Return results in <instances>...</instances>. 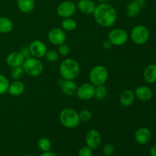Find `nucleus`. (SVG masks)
Returning <instances> with one entry per match:
<instances>
[{"instance_id": "nucleus-23", "label": "nucleus", "mask_w": 156, "mask_h": 156, "mask_svg": "<svg viewBox=\"0 0 156 156\" xmlns=\"http://www.w3.org/2000/svg\"><path fill=\"white\" fill-rule=\"evenodd\" d=\"M14 24L12 20L6 17H0V33L8 34L13 30Z\"/></svg>"}, {"instance_id": "nucleus-29", "label": "nucleus", "mask_w": 156, "mask_h": 156, "mask_svg": "<svg viewBox=\"0 0 156 156\" xmlns=\"http://www.w3.org/2000/svg\"><path fill=\"white\" fill-rule=\"evenodd\" d=\"M12 69L11 71V76H12V79L14 80H20L24 74V71L23 69L22 66L15 67V68Z\"/></svg>"}, {"instance_id": "nucleus-18", "label": "nucleus", "mask_w": 156, "mask_h": 156, "mask_svg": "<svg viewBox=\"0 0 156 156\" xmlns=\"http://www.w3.org/2000/svg\"><path fill=\"white\" fill-rule=\"evenodd\" d=\"M62 91L67 97H71L76 94L78 86L74 80H64L61 84Z\"/></svg>"}, {"instance_id": "nucleus-14", "label": "nucleus", "mask_w": 156, "mask_h": 156, "mask_svg": "<svg viewBox=\"0 0 156 156\" xmlns=\"http://www.w3.org/2000/svg\"><path fill=\"white\" fill-rule=\"evenodd\" d=\"M152 138V133L147 127H140L136 131L135 140L138 144L146 145L150 141Z\"/></svg>"}, {"instance_id": "nucleus-30", "label": "nucleus", "mask_w": 156, "mask_h": 156, "mask_svg": "<svg viewBox=\"0 0 156 156\" xmlns=\"http://www.w3.org/2000/svg\"><path fill=\"white\" fill-rule=\"evenodd\" d=\"M44 57H46V59H47V61L50 62H55L56 61H58L59 57V54L57 51L56 50H47V52L46 53V55Z\"/></svg>"}, {"instance_id": "nucleus-34", "label": "nucleus", "mask_w": 156, "mask_h": 156, "mask_svg": "<svg viewBox=\"0 0 156 156\" xmlns=\"http://www.w3.org/2000/svg\"><path fill=\"white\" fill-rule=\"evenodd\" d=\"M20 52H21V54H22L23 56L25 57V59H27V58L31 56L28 47H22L21 48V50H20Z\"/></svg>"}, {"instance_id": "nucleus-1", "label": "nucleus", "mask_w": 156, "mask_h": 156, "mask_svg": "<svg viewBox=\"0 0 156 156\" xmlns=\"http://www.w3.org/2000/svg\"><path fill=\"white\" fill-rule=\"evenodd\" d=\"M93 15L96 23L104 27H109L114 25L117 17L116 9L108 3H101L96 5Z\"/></svg>"}, {"instance_id": "nucleus-38", "label": "nucleus", "mask_w": 156, "mask_h": 156, "mask_svg": "<svg viewBox=\"0 0 156 156\" xmlns=\"http://www.w3.org/2000/svg\"><path fill=\"white\" fill-rule=\"evenodd\" d=\"M24 156H32L31 155H24Z\"/></svg>"}, {"instance_id": "nucleus-40", "label": "nucleus", "mask_w": 156, "mask_h": 156, "mask_svg": "<svg viewBox=\"0 0 156 156\" xmlns=\"http://www.w3.org/2000/svg\"><path fill=\"white\" fill-rule=\"evenodd\" d=\"M111 1H114V0H111Z\"/></svg>"}, {"instance_id": "nucleus-2", "label": "nucleus", "mask_w": 156, "mask_h": 156, "mask_svg": "<svg viewBox=\"0 0 156 156\" xmlns=\"http://www.w3.org/2000/svg\"><path fill=\"white\" fill-rule=\"evenodd\" d=\"M59 74L64 80H74L80 73V66L74 59L68 58L62 61L59 68Z\"/></svg>"}, {"instance_id": "nucleus-17", "label": "nucleus", "mask_w": 156, "mask_h": 156, "mask_svg": "<svg viewBox=\"0 0 156 156\" xmlns=\"http://www.w3.org/2000/svg\"><path fill=\"white\" fill-rule=\"evenodd\" d=\"M25 90V85L21 80H15L9 84L8 93L14 97L21 95Z\"/></svg>"}, {"instance_id": "nucleus-36", "label": "nucleus", "mask_w": 156, "mask_h": 156, "mask_svg": "<svg viewBox=\"0 0 156 156\" xmlns=\"http://www.w3.org/2000/svg\"><path fill=\"white\" fill-rule=\"evenodd\" d=\"M40 156H57L54 152H50V151H48V152H43Z\"/></svg>"}, {"instance_id": "nucleus-27", "label": "nucleus", "mask_w": 156, "mask_h": 156, "mask_svg": "<svg viewBox=\"0 0 156 156\" xmlns=\"http://www.w3.org/2000/svg\"><path fill=\"white\" fill-rule=\"evenodd\" d=\"M9 81L3 75L0 74V95L8 92L9 87Z\"/></svg>"}, {"instance_id": "nucleus-13", "label": "nucleus", "mask_w": 156, "mask_h": 156, "mask_svg": "<svg viewBox=\"0 0 156 156\" xmlns=\"http://www.w3.org/2000/svg\"><path fill=\"white\" fill-rule=\"evenodd\" d=\"M25 57L21 54L20 51L12 52L6 57V63L11 68L22 66Z\"/></svg>"}, {"instance_id": "nucleus-8", "label": "nucleus", "mask_w": 156, "mask_h": 156, "mask_svg": "<svg viewBox=\"0 0 156 156\" xmlns=\"http://www.w3.org/2000/svg\"><path fill=\"white\" fill-rule=\"evenodd\" d=\"M76 5L73 2L66 0L61 2L56 9V13L60 18H71L76 12Z\"/></svg>"}, {"instance_id": "nucleus-24", "label": "nucleus", "mask_w": 156, "mask_h": 156, "mask_svg": "<svg viewBox=\"0 0 156 156\" xmlns=\"http://www.w3.org/2000/svg\"><path fill=\"white\" fill-rule=\"evenodd\" d=\"M61 27L65 31H73L77 27V22L71 18H63L61 23Z\"/></svg>"}, {"instance_id": "nucleus-21", "label": "nucleus", "mask_w": 156, "mask_h": 156, "mask_svg": "<svg viewBox=\"0 0 156 156\" xmlns=\"http://www.w3.org/2000/svg\"><path fill=\"white\" fill-rule=\"evenodd\" d=\"M141 6L139 4L138 2L131 1L129 4L126 5L125 13L126 15L129 18H133L138 16L141 10Z\"/></svg>"}, {"instance_id": "nucleus-35", "label": "nucleus", "mask_w": 156, "mask_h": 156, "mask_svg": "<svg viewBox=\"0 0 156 156\" xmlns=\"http://www.w3.org/2000/svg\"><path fill=\"white\" fill-rule=\"evenodd\" d=\"M102 47L105 49H106V50H109V49H111V47H113V44H111V41L108 39L104 41V42L102 43Z\"/></svg>"}, {"instance_id": "nucleus-5", "label": "nucleus", "mask_w": 156, "mask_h": 156, "mask_svg": "<svg viewBox=\"0 0 156 156\" xmlns=\"http://www.w3.org/2000/svg\"><path fill=\"white\" fill-rule=\"evenodd\" d=\"M109 72L107 67L102 65H97L93 67L89 73V80L94 86L105 85L108 81Z\"/></svg>"}, {"instance_id": "nucleus-19", "label": "nucleus", "mask_w": 156, "mask_h": 156, "mask_svg": "<svg viewBox=\"0 0 156 156\" xmlns=\"http://www.w3.org/2000/svg\"><path fill=\"white\" fill-rule=\"evenodd\" d=\"M143 78L145 82L149 84L156 82V64H150L145 68Z\"/></svg>"}, {"instance_id": "nucleus-25", "label": "nucleus", "mask_w": 156, "mask_h": 156, "mask_svg": "<svg viewBox=\"0 0 156 156\" xmlns=\"http://www.w3.org/2000/svg\"><path fill=\"white\" fill-rule=\"evenodd\" d=\"M37 147L41 152H48L52 149L51 141L47 137H42L37 141Z\"/></svg>"}, {"instance_id": "nucleus-37", "label": "nucleus", "mask_w": 156, "mask_h": 156, "mask_svg": "<svg viewBox=\"0 0 156 156\" xmlns=\"http://www.w3.org/2000/svg\"><path fill=\"white\" fill-rule=\"evenodd\" d=\"M150 155L156 156V144L153 145L150 149Z\"/></svg>"}, {"instance_id": "nucleus-22", "label": "nucleus", "mask_w": 156, "mask_h": 156, "mask_svg": "<svg viewBox=\"0 0 156 156\" xmlns=\"http://www.w3.org/2000/svg\"><path fill=\"white\" fill-rule=\"evenodd\" d=\"M18 8L22 13L28 14L35 8V0H17Z\"/></svg>"}, {"instance_id": "nucleus-16", "label": "nucleus", "mask_w": 156, "mask_h": 156, "mask_svg": "<svg viewBox=\"0 0 156 156\" xmlns=\"http://www.w3.org/2000/svg\"><path fill=\"white\" fill-rule=\"evenodd\" d=\"M134 94L136 98H137L141 101H148L152 98L153 95L152 89L146 85H141L136 88Z\"/></svg>"}, {"instance_id": "nucleus-12", "label": "nucleus", "mask_w": 156, "mask_h": 156, "mask_svg": "<svg viewBox=\"0 0 156 156\" xmlns=\"http://www.w3.org/2000/svg\"><path fill=\"white\" fill-rule=\"evenodd\" d=\"M102 137L99 131L96 129H90L85 135V143L88 147L92 150L98 149L101 144Z\"/></svg>"}, {"instance_id": "nucleus-3", "label": "nucleus", "mask_w": 156, "mask_h": 156, "mask_svg": "<svg viewBox=\"0 0 156 156\" xmlns=\"http://www.w3.org/2000/svg\"><path fill=\"white\" fill-rule=\"evenodd\" d=\"M59 118L61 124L68 129H75L80 123L79 113L71 108H66L62 110Z\"/></svg>"}, {"instance_id": "nucleus-9", "label": "nucleus", "mask_w": 156, "mask_h": 156, "mask_svg": "<svg viewBox=\"0 0 156 156\" xmlns=\"http://www.w3.org/2000/svg\"><path fill=\"white\" fill-rule=\"evenodd\" d=\"M95 86L91 82H85L79 85L76 91V95L82 101H89L94 98Z\"/></svg>"}, {"instance_id": "nucleus-41", "label": "nucleus", "mask_w": 156, "mask_h": 156, "mask_svg": "<svg viewBox=\"0 0 156 156\" xmlns=\"http://www.w3.org/2000/svg\"><path fill=\"white\" fill-rule=\"evenodd\" d=\"M104 156H106V155H104Z\"/></svg>"}, {"instance_id": "nucleus-31", "label": "nucleus", "mask_w": 156, "mask_h": 156, "mask_svg": "<svg viewBox=\"0 0 156 156\" xmlns=\"http://www.w3.org/2000/svg\"><path fill=\"white\" fill-rule=\"evenodd\" d=\"M57 52L59 53V54L60 56H66L69 54L70 53V48L69 47V45H67L66 44H60L59 46H58V50Z\"/></svg>"}, {"instance_id": "nucleus-26", "label": "nucleus", "mask_w": 156, "mask_h": 156, "mask_svg": "<svg viewBox=\"0 0 156 156\" xmlns=\"http://www.w3.org/2000/svg\"><path fill=\"white\" fill-rule=\"evenodd\" d=\"M108 95V88L105 85L95 86V91H94V98L98 100H103Z\"/></svg>"}, {"instance_id": "nucleus-10", "label": "nucleus", "mask_w": 156, "mask_h": 156, "mask_svg": "<svg viewBox=\"0 0 156 156\" xmlns=\"http://www.w3.org/2000/svg\"><path fill=\"white\" fill-rule=\"evenodd\" d=\"M47 38L50 44L55 46H59L65 43L66 40V31L59 27H53L50 29L47 34Z\"/></svg>"}, {"instance_id": "nucleus-7", "label": "nucleus", "mask_w": 156, "mask_h": 156, "mask_svg": "<svg viewBox=\"0 0 156 156\" xmlns=\"http://www.w3.org/2000/svg\"><path fill=\"white\" fill-rule=\"evenodd\" d=\"M108 39L111 41L113 46H123L126 44L129 40V34L122 28H114L108 34Z\"/></svg>"}, {"instance_id": "nucleus-20", "label": "nucleus", "mask_w": 156, "mask_h": 156, "mask_svg": "<svg viewBox=\"0 0 156 156\" xmlns=\"http://www.w3.org/2000/svg\"><path fill=\"white\" fill-rule=\"evenodd\" d=\"M135 94L129 89L124 90L120 96V103L123 107H129L133 104L135 100Z\"/></svg>"}, {"instance_id": "nucleus-6", "label": "nucleus", "mask_w": 156, "mask_h": 156, "mask_svg": "<svg viewBox=\"0 0 156 156\" xmlns=\"http://www.w3.org/2000/svg\"><path fill=\"white\" fill-rule=\"evenodd\" d=\"M129 36L134 44L137 45H143L149 41L150 32L146 26L139 24L133 27Z\"/></svg>"}, {"instance_id": "nucleus-28", "label": "nucleus", "mask_w": 156, "mask_h": 156, "mask_svg": "<svg viewBox=\"0 0 156 156\" xmlns=\"http://www.w3.org/2000/svg\"><path fill=\"white\" fill-rule=\"evenodd\" d=\"M79 117L80 122L88 123L92 119V114L89 110L83 109L79 113Z\"/></svg>"}, {"instance_id": "nucleus-32", "label": "nucleus", "mask_w": 156, "mask_h": 156, "mask_svg": "<svg viewBox=\"0 0 156 156\" xmlns=\"http://www.w3.org/2000/svg\"><path fill=\"white\" fill-rule=\"evenodd\" d=\"M115 152V148L114 146L111 143H108L105 145L103 148V152L104 155L106 156H112Z\"/></svg>"}, {"instance_id": "nucleus-4", "label": "nucleus", "mask_w": 156, "mask_h": 156, "mask_svg": "<svg viewBox=\"0 0 156 156\" xmlns=\"http://www.w3.org/2000/svg\"><path fill=\"white\" fill-rule=\"evenodd\" d=\"M24 73L32 77H37L41 75L44 71V63L37 58L30 56L24 60L22 65Z\"/></svg>"}, {"instance_id": "nucleus-11", "label": "nucleus", "mask_w": 156, "mask_h": 156, "mask_svg": "<svg viewBox=\"0 0 156 156\" xmlns=\"http://www.w3.org/2000/svg\"><path fill=\"white\" fill-rule=\"evenodd\" d=\"M31 56L37 59L44 57L47 52V47L43 41L40 40H34L30 44L28 47Z\"/></svg>"}, {"instance_id": "nucleus-33", "label": "nucleus", "mask_w": 156, "mask_h": 156, "mask_svg": "<svg viewBox=\"0 0 156 156\" xmlns=\"http://www.w3.org/2000/svg\"><path fill=\"white\" fill-rule=\"evenodd\" d=\"M92 149L87 146L82 147L78 152V156H92Z\"/></svg>"}, {"instance_id": "nucleus-15", "label": "nucleus", "mask_w": 156, "mask_h": 156, "mask_svg": "<svg viewBox=\"0 0 156 156\" xmlns=\"http://www.w3.org/2000/svg\"><path fill=\"white\" fill-rule=\"evenodd\" d=\"M76 7L79 12L85 15H93L95 10L96 5L92 0H79Z\"/></svg>"}, {"instance_id": "nucleus-39", "label": "nucleus", "mask_w": 156, "mask_h": 156, "mask_svg": "<svg viewBox=\"0 0 156 156\" xmlns=\"http://www.w3.org/2000/svg\"><path fill=\"white\" fill-rule=\"evenodd\" d=\"M131 1H136V2H137V1H139V0H131Z\"/></svg>"}]
</instances>
